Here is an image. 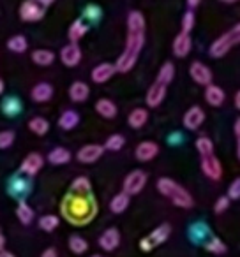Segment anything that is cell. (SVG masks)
Wrapping results in <instances>:
<instances>
[{"label": "cell", "instance_id": "277c9868", "mask_svg": "<svg viewBox=\"0 0 240 257\" xmlns=\"http://www.w3.org/2000/svg\"><path fill=\"white\" fill-rule=\"evenodd\" d=\"M157 190L166 197V199L172 201L175 206H179V208H193V204H194L193 196L189 194V190L184 189V187L180 185V183H177L175 180L166 178V176L159 178L157 180Z\"/></svg>", "mask_w": 240, "mask_h": 257}, {"label": "cell", "instance_id": "bcb514c9", "mask_svg": "<svg viewBox=\"0 0 240 257\" xmlns=\"http://www.w3.org/2000/svg\"><path fill=\"white\" fill-rule=\"evenodd\" d=\"M4 246H6V236L2 232V229H0V250H4Z\"/></svg>", "mask_w": 240, "mask_h": 257}, {"label": "cell", "instance_id": "f907efd6", "mask_svg": "<svg viewBox=\"0 0 240 257\" xmlns=\"http://www.w3.org/2000/svg\"><path fill=\"white\" fill-rule=\"evenodd\" d=\"M4 88H6V83H4V79L0 78V93L4 92Z\"/></svg>", "mask_w": 240, "mask_h": 257}, {"label": "cell", "instance_id": "5b68a950", "mask_svg": "<svg viewBox=\"0 0 240 257\" xmlns=\"http://www.w3.org/2000/svg\"><path fill=\"white\" fill-rule=\"evenodd\" d=\"M238 44H240V23H236L235 27H231L228 32L219 36L217 39L210 44L208 55H210L212 58H222L224 55H228L233 48L238 46Z\"/></svg>", "mask_w": 240, "mask_h": 257}, {"label": "cell", "instance_id": "7c38bea8", "mask_svg": "<svg viewBox=\"0 0 240 257\" xmlns=\"http://www.w3.org/2000/svg\"><path fill=\"white\" fill-rule=\"evenodd\" d=\"M189 74L194 79V83L201 86H208L212 83V71L203 62H193L189 67Z\"/></svg>", "mask_w": 240, "mask_h": 257}, {"label": "cell", "instance_id": "f6af8a7d", "mask_svg": "<svg viewBox=\"0 0 240 257\" xmlns=\"http://www.w3.org/2000/svg\"><path fill=\"white\" fill-rule=\"evenodd\" d=\"M200 2L201 0H187V6H189V9H194V8L200 6Z\"/></svg>", "mask_w": 240, "mask_h": 257}, {"label": "cell", "instance_id": "ffe728a7", "mask_svg": "<svg viewBox=\"0 0 240 257\" xmlns=\"http://www.w3.org/2000/svg\"><path fill=\"white\" fill-rule=\"evenodd\" d=\"M34 102H48L53 97V86L50 83H37L30 92Z\"/></svg>", "mask_w": 240, "mask_h": 257}, {"label": "cell", "instance_id": "ee69618b", "mask_svg": "<svg viewBox=\"0 0 240 257\" xmlns=\"http://www.w3.org/2000/svg\"><path fill=\"white\" fill-rule=\"evenodd\" d=\"M41 257H58V255H57V250L55 248H46L43 253H41Z\"/></svg>", "mask_w": 240, "mask_h": 257}, {"label": "cell", "instance_id": "f35d334b", "mask_svg": "<svg viewBox=\"0 0 240 257\" xmlns=\"http://www.w3.org/2000/svg\"><path fill=\"white\" fill-rule=\"evenodd\" d=\"M13 143H15V133L13 131H2L0 133V150L13 147Z\"/></svg>", "mask_w": 240, "mask_h": 257}, {"label": "cell", "instance_id": "f546056e", "mask_svg": "<svg viewBox=\"0 0 240 257\" xmlns=\"http://www.w3.org/2000/svg\"><path fill=\"white\" fill-rule=\"evenodd\" d=\"M69 192L74 194H92V185H90V180L87 176H78V178L72 180L71 190Z\"/></svg>", "mask_w": 240, "mask_h": 257}, {"label": "cell", "instance_id": "8992f818", "mask_svg": "<svg viewBox=\"0 0 240 257\" xmlns=\"http://www.w3.org/2000/svg\"><path fill=\"white\" fill-rule=\"evenodd\" d=\"M170 234H172V227H170V224H161L159 227H155L150 234H147L143 239H141L140 248L143 250V252H150V250H154L155 246L163 245V243L170 238Z\"/></svg>", "mask_w": 240, "mask_h": 257}, {"label": "cell", "instance_id": "c3c4849f", "mask_svg": "<svg viewBox=\"0 0 240 257\" xmlns=\"http://www.w3.org/2000/svg\"><path fill=\"white\" fill-rule=\"evenodd\" d=\"M235 106H236V109H240V90L236 92V95H235Z\"/></svg>", "mask_w": 240, "mask_h": 257}, {"label": "cell", "instance_id": "60d3db41", "mask_svg": "<svg viewBox=\"0 0 240 257\" xmlns=\"http://www.w3.org/2000/svg\"><path fill=\"white\" fill-rule=\"evenodd\" d=\"M229 197L228 196H221L217 201H215V204H214V211L215 213H224L226 210H228V206H229Z\"/></svg>", "mask_w": 240, "mask_h": 257}, {"label": "cell", "instance_id": "4dcf8cb0", "mask_svg": "<svg viewBox=\"0 0 240 257\" xmlns=\"http://www.w3.org/2000/svg\"><path fill=\"white\" fill-rule=\"evenodd\" d=\"M173 78H175V65L172 64V62H165V64L161 65V69H159L157 72V81L165 83V85H170V83L173 81Z\"/></svg>", "mask_w": 240, "mask_h": 257}, {"label": "cell", "instance_id": "836d02e7", "mask_svg": "<svg viewBox=\"0 0 240 257\" xmlns=\"http://www.w3.org/2000/svg\"><path fill=\"white\" fill-rule=\"evenodd\" d=\"M8 48L11 51H15V53H25L27 48H29V43H27L25 36H13L8 41Z\"/></svg>", "mask_w": 240, "mask_h": 257}, {"label": "cell", "instance_id": "f1b7e54d", "mask_svg": "<svg viewBox=\"0 0 240 257\" xmlns=\"http://www.w3.org/2000/svg\"><path fill=\"white\" fill-rule=\"evenodd\" d=\"M32 60H34V64L46 67V65H51L55 62V53L50 50H43V48H41V50H36L32 53Z\"/></svg>", "mask_w": 240, "mask_h": 257}, {"label": "cell", "instance_id": "d590c367", "mask_svg": "<svg viewBox=\"0 0 240 257\" xmlns=\"http://www.w3.org/2000/svg\"><path fill=\"white\" fill-rule=\"evenodd\" d=\"M58 222H60V218L57 215H44L39 218V227L46 232H53L58 227Z\"/></svg>", "mask_w": 240, "mask_h": 257}, {"label": "cell", "instance_id": "ac0fdd59", "mask_svg": "<svg viewBox=\"0 0 240 257\" xmlns=\"http://www.w3.org/2000/svg\"><path fill=\"white\" fill-rule=\"evenodd\" d=\"M118 245H120V232H118V229L110 227L99 236V246L103 250H106V252L115 250Z\"/></svg>", "mask_w": 240, "mask_h": 257}, {"label": "cell", "instance_id": "3957f363", "mask_svg": "<svg viewBox=\"0 0 240 257\" xmlns=\"http://www.w3.org/2000/svg\"><path fill=\"white\" fill-rule=\"evenodd\" d=\"M196 150L201 157V171L208 180H221L222 176V164L219 162V159L214 154V143L210 138L201 136L196 140Z\"/></svg>", "mask_w": 240, "mask_h": 257}, {"label": "cell", "instance_id": "7a4b0ae2", "mask_svg": "<svg viewBox=\"0 0 240 257\" xmlns=\"http://www.w3.org/2000/svg\"><path fill=\"white\" fill-rule=\"evenodd\" d=\"M60 210L67 222L74 225H85L97 215V203L92 194L69 192L62 201Z\"/></svg>", "mask_w": 240, "mask_h": 257}, {"label": "cell", "instance_id": "74e56055", "mask_svg": "<svg viewBox=\"0 0 240 257\" xmlns=\"http://www.w3.org/2000/svg\"><path fill=\"white\" fill-rule=\"evenodd\" d=\"M196 25V18H194V13L193 11H187L182 18V32L186 34H191V30L194 29Z\"/></svg>", "mask_w": 240, "mask_h": 257}, {"label": "cell", "instance_id": "b9f144b4", "mask_svg": "<svg viewBox=\"0 0 240 257\" xmlns=\"http://www.w3.org/2000/svg\"><path fill=\"white\" fill-rule=\"evenodd\" d=\"M228 197L229 199H240V176L231 182L228 189Z\"/></svg>", "mask_w": 240, "mask_h": 257}, {"label": "cell", "instance_id": "f5cc1de1", "mask_svg": "<svg viewBox=\"0 0 240 257\" xmlns=\"http://www.w3.org/2000/svg\"><path fill=\"white\" fill-rule=\"evenodd\" d=\"M92 257H103V255H92Z\"/></svg>", "mask_w": 240, "mask_h": 257}, {"label": "cell", "instance_id": "9c48e42d", "mask_svg": "<svg viewBox=\"0 0 240 257\" xmlns=\"http://www.w3.org/2000/svg\"><path fill=\"white\" fill-rule=\"evenodd\" d=\"M104 154V147L101 145H85L83 148H79L76 159H78L82 164H94L97 162Z\"/></svg>", "mask_w": 240, "mask_h": 257}, {"label": "cell", "instance_id": "83f0119b", "mask_svg": "<svg viewBox=\"0 0 240 257\" xmlns=\"http://www.w3.org/2000/svg\"><path fill=\"white\" fill-rule=\"evenodd\" d=\"M87 30H89V27H87V23L83 22V20H76V22H72V25L69 27V32H67L71 43H78V41L87 34Z\"/></svg>", "mask_w": 240, "mask_h": 257}, {"label": "cell", "instance_id": "1f68e13d", "mask_svg": "<svg viewBox=\"0 0 240 257\" xmlns=\"http://www.w3.org/2000/svg\"><path fill=\"white\" fill-rule=\"evenodd\" d=\"M69 250H71L72 253H76V255H82V253H85L87 250H89V243H87V239L82 238V236L72 234L71 238H69Z\"/></svg>", "mask_w": 240, "mask_h": 257}, {"label": "cell", "instance_id": "e0dca14e", "mask_svg": "<svg viewBox=\"0 0 240 257\" xmlns=\"http://www.w3.org/2000/svg\"><path fill=\"white\" fill-rule=\"evenodd\" d=\"M193 50V39H191V34L180 32L179 36L173 41V53L179 58H186L187 55Z\"/></svg>", "mask_w": 240, "mask_h": 257}, {"label": "cell", "instance_id": "603a6c76", "mask_svg": "<svg viewBox=\"0 0 240 257\" xmlns=\"http://www.w3.org/2000/svg\"><path fill=\"white\" fill-rule=\"evenodd\" d=\"M147 121H148V111L143 109V107H136L127 116V123H129L131 128H141Z\"/></svg>", "mask_w": 240, "mask_h": 257}, {"label": "cell", "instance_id": "ab89813d", "mask_svg": "<svg viewBox=\"0 0 240 257\" xmlns=\"http://www.w3.org/2000/svg\"><path fill=\"white\" fill-rule=\"evenodd\" d=\"M2 109H4V113L8 114V116H15V114L20 111L18 100H16V99H8L4 104H2Z\"/></svg>", "mask_w": 240, "mask_h": 257}, {"label": "cell", "instance_id": "5bb4252c", "mask_svg": "<svg viewBox=\"0 0 240 257\" xmlns=\"http://www.w3.org/2000/svg\"><path fill=\"white\" fill-rule=\"evenodd\" d=\"M60 60H62V64L67 65V67H76V65L82 62V48L76 43H71V44H67V46H64L60 51Z\"/></svg>", "mask_w": 240, "mask_h": 257}, {"label": "cell", "instance_id": "d6986e66", "mask_svg": "<svg viewBox=\"0 0 240 257\" xmlns=\"http://www.w3.org/2000/svg\"><path fill=\"white\" fill-rule=\"evenodd\" d=\"M205 100H207L210 106H214V107H219V106H222L224 104V100H226V93L222 92V88L221 86H217V85H208L207 88H205Z\"/></svg>", "mask_w": 240, "mask_h": 257}, {"label": "cell", "instance_id": "9a60e30c", "mask_svg": "<svg viewBox=\"0 0 240 257\" xmlns=\"http://www.w3.org/2000/svg\"><path fill=\"white\" fill-rule=\"evenodd\" d=\"M159 154V145L155 141H141L134 150V155L140 162H150Z\"/></svg>", "mask_w": 240, "mask_h": 257}, {"label": "cell", "instance_id": "7bdbcfd3", "mask_svg": "<svg viewBox=\"0 0 240 257\" xmlns=\"http://www.w3.org/2000/svg\"><path fill=\"white\" fill-rule=\"evenodd\" d=\"M233 128H235V138H236V155H238V161H240V118H236Z\"/></svg>", "mask_w": 240, "mask_h": 257}, {"label": "cell", "instance_id": "7dc6e473", "mask_svg": "<svg viewBox=\"0 0 240 257\" xmlns=\"http://www.w3.org/2000/svg\"><path fill=\"white\" fill-rule=\"evenodd\" d=\"M0 257H15V253L8 252V250H0Z\"/></svg>", "mask_w": 240, "mask_h": 257}, {"label": "cell", "instance_id": "30bf717a", "mask_svg": "<svg viewBox=\"0 0 240 257\" xmlns=\"http://www.w3.org/2000/svg\"><path fill=\"white\" fill-rule=\"evenodd\" d=\"M166 92H168V85H165V83H161V81H157V79H155V81L152 83L150 88H148L147 97H145V100H147V106L148 107L161 106V102L165 100V97H166Z\"/></svg>", "mask_w": 240, "mask_h": 257}, {"label": "cell", "instance_id": "d6a6232c", "mask_svg": "<svg viewBox=\"0 0 240 257\" xmlns=\"http://www.w3.org/2000/svg\"><path fill=\"white\" fill-rule=\"evenodd\" d=\"M29 128L32 131L34 134H37V136H44V134L50 131V123H48L46 118L36 116V118H32V120L29 121Z\"/></svg>", "mask_w": 240, "mask_h": 257}, {"label": "cell", "instance_id": "44dd1931", "mask_svg": "<svg viewBox=\"0 0 240 257\" xmlns=\"http://www.w3.org/2000/svg\"><path fill=\"white\" fill-rule=\"evenodd\" d=\"M90 95V88L87 83L83 81H74L69 86V97H71L72 102H85Z\"/></svg>", "mask_w": 240, "mask_h": 257}, {"label": "cell", "instance_id": "2e32d148", "mask_svg": "<svg viewBox=\"0 0 240 257\" xmlns=\"http://www.w3.org/2000/svg\"><path fill=\"white\" fill-rule=\"evenodd\" d=\"M117 71V65L113 64H108V62H103V64L96 65V67L92 69V81L97 83V85H101V83H106L110 81L111 78H113V74Z\"/></svg>", "mask_w": 240, "mask_h": 257}, {"label": "cell", "instance_id": "7402d4cb", "mask_svg": "<svg viewBox=\"0 0 240 257\" xmlns=\"http://www.w3.org/2000/svg\"><path fill=\"white\" fill-rule=\"evenodd\" d=\"M129 201H131V196H129V194L124 192V190L120 194H117V196H115L113 199L110 201V210H111V213H115V215L124 213V211L127 210V206H129Z\"/></svg>", "mask_w": 240, "mask_h": 257}, {"label": "cell", "instance_id": "4fadbf2b", "mask_svg": "<svg viewBox=\"0 0 240 257\" xmlns=\"http://www.w3.org/2000/svg\"><path fill=\"white\" fill-rule=\"evenodd\" d=\"M182 121H184V127H186L187 131H198L205 121V111L201 109L200 106L189 107V109L186 111V114H184Z\"/></svg>", "mask_w": 240, "mask_h": 257}, {"label": "cell", "instance_id": "cb8c5ba5", "mask_svg": "<svg viewBox=\"0 0 240 257\" xmlns=\"http://www.w3.org/2000/svg\"><path fill=\"white\" fill-rule=\"evenodd\" d=\"M96 111L97 114H101L103 118H108V120H111V118L117 116V106H115L113 100L110 99H99L96 102Z\"/></svg>", "mask_w": 240, "mask_h": 257}, {"label": "cell", "instance_id": "816d5d0a", "mask_svg": "<svg viewBox=\"0 0 240 257\" xmlns=\"http://www.w3.org/2000/svg\"><path fill=\"white\" fill-rule=\"evenodd\" d=\"M224 4H235V2H240V0H221Z\"/></svg>", "mask_w": 240, "mask_h": 257}, {"label": "cell", "instance_id": "6da1fadb", "mask_svg": "<svg viewBox=\"0 0 240 257\" xmlns=\"http://www.w3.org/2000/svg\"><path fill=\"white\" fill-rule=\"evenodd\" d=\"M145 18L140 11H131L127 16V37L122 55L117 60L118 72H129L136 65L140 53L145 46Z\"/></svg>", "mask_w": 240, "mask_h": 257}, {"label": "cell", "instance_id": "8fae6325", "mask_svg": "<svg viewBox=\"0 0 240 257\" xmlns=\"http://www.w3.org/2000/svg\"><path fill=\"white\" fill-rule=\"evenodd\" d=\"M43 164H44L43 155L37 154V152H32V154H29L25 159H23L22 166H20V171H22L23 175H27V176H36L37 173L41 171Z\"/></svg>", "mask_w": 240, "mask_h": 257}, {"label": "cell", "instance_id": "484cf974", "mask_svg": "<svg viewBox=\"0 0 240 257\" xmlns=\"http://www.w3.org/2000/svg\"><path fill=\"white\" fill-rule=\"evenodd\" d=\"M48 161L55 166H62V164H67L71 161V152L64 147H57L48 154Z\"/></svg>", "mask_w": 240, "mask_h": 257}, {"label": "cell", "instance_id": "8d00e7d4", "mask_svg": "<svg viewBox=\"0 0 240 257\" xmlns=\"http://www.w3.org/2000/svg\"><path fill=\"white\" fill-rule=\"evenodd\" d=\"M205 248L208 250L210 253H215V255H219V253H224L226 252V245L221 241L219 238H210L207 243H205Z\"/></svg>", "mask_w": 240, "mask_h": 257}, {"label": "cell", "instance_id": "681fc988", "mask_svg": "<svg viewBox=\"0 0 240 257\" xmlns=\"http://www.w3.org/2000/svg\"><path fill=\"white\" fill-rule=\"evenodd\" d=\"M39 2H41V4H43V6H46V8H48V6H51V4H53L55 0H39Z\"/></svg>", "mask_w": 240, "mask_h": 257}, {"label": "cell", "instance_id": "e575fe53", "mask_svg": "<svg viewBox=\"0 0 240 257\" xmlns=\"http://www.w3.org/2000/svg\"><path fill=\"white\" fill-rule=\"evenodd\" d=\"M124 145H126V138H124L122 134H113V136L108 138L106 143H104V150L118 152V150H122Z\"/></svg>", "mask_w": 240, "mask_h": 257}, {"label": "cell", "instance_id": "d4e9b609", "mask_svg": "<svg viewBox=\"0 0 240 257\" xmlns=\"http://www.w3.org/2000/svg\"><path fill=\"white\" fill-rule=\"evenodd\" d=\"M78 123H79V114H78V111H74V109L64 111V113L60 114V118H58V125H60V128H64V131H72Z\"/></svg>", "mask_w": 240, "mask_h": 257}, {"label": "cell", "instance_id": "ba28073f", "mask_svg": "<svg viewBox=\"0 0 240 257\" xmlns=\"http://www.w3.org/2000/svg\"><path fill=\"white\" fill-rule=\"evenodd\" d=\"M147 180H148L147 173L141 171V169H134L124 180V192L129 194V196H136V194H140L145 189Z\"/></svg>", "mask_w": 240, "mask_h": 257}, {"label": "cell", "instance_id": "52a82bcc", "mask_svg": "<svg viewBox=\"0 0 240 257\" xmlns=\"http://www.w3.org/2000/svg\"><path fill=\"white\" fill-rule=\"evenodd\" d=\"M44 13H46V6H43L39 0H25L20 8V18L23 22H39L44 18Z\"/></svg>", "mask_w": 240, "mask_h": 257}, {"label": "cell", "instance_id": "4316f807", "mask_svg": "<svg viewBox=\"0 0 240 257\" xmlns=\"http://www.w3.org/2000/svg\"><path fill=\"white\" fill-rule=\"evenodd\" d=\"M16 217H18V220L22 222L23 225H29L30 222L34 220V210L32 206H30L27 201H20L18 203V208H16Z\"/></svg>", "mask_w": 240, "mask_h": 257}]
</instances>
